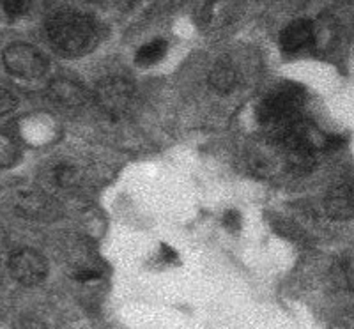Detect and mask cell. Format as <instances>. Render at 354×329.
Instances as JSON below:
<instances>
[{
	"mask_svg": "<svg viewBox=\"0 0 354 329\" xmlns=\"http://www.w3.org/2000/svg\"><path fill=\"white\" fill-rule=\"evenodd\" d=\"M48 37L59 52L82 55L94 46L96 27L94 21L78 11L64 9L48 20Z\"/></svg>",
	"mask_w": 354,
	"mask_h": 329,
	"instance_id": "cell-1",
	"label": "cell"
},
{
	"mask_svg": "<svg viewBox=\"0 0 354 329\" xmlns=\"http://www.w3.org/2000/svg\"><path fill=\"white\" fill-rule=\"evenodd\" d=\"M4 66L12 77L21 80H36L46 71V57L30 44L18 43L4 52Z\"/></svg>",
	"mask_w": 354,
	"mask_h": 329,
	"instance_id": "cell-2",
	"label": "cell"
},
{
	"mask_svg": "<svg viewBox=\"0 0 354 329\" xmlns=\"http://www.w3.org/2000/svg\"><path fill=\"white\" fill-rule=\"evenodd\" d=\"M133 88L122 78H106L96 87V103L106 115L119 119L129 112L133 104Z\"/></svg>",
	"mask_w": 354,
	"mask_h": 329,
	"instance_id": "cell-3",
	"label": "cell"
},
{
	"mask_svg": "<svg viewBox=\"0 0 354 329\" xmlns=\"http://www.w3.org/2000/svg\"><path fill=\"white\" fill-rule=\"evenodd\" d=\"M9 271L21 285H37L46 276V261L34 250H18L9 257Z\"/></svg>",
	"mask_w": 354,
	"mask_h": 329,
	"instance_id": "cell-4",
	"label": "cell"
},
{
	"mask_svg": "<svg viewBox=\"0 0 354 329\" xmlns=\"http://www.w3.org/2000/svg\"><path fill=\"white\" fill-rule=\"evenodd\" d=\"M315 41V27L310 20H296L280 34V46L286 53H299L310 48Z\"/></svg>",
	"mask_w": 354,
	"mask_h": 329,
	"instance_id": "cell-5",
	"label": "cell"
},
{
	"mask_svg": "<svg viewBox=\"0 0 354 329\" xmlns=\"http://www.w3.org/2000/svg\"><path fill=\"white\" fill-rule=\"evenodd\" d=\"M326 213L331 220L344 221L354 216V193L347 186H335L324 202Z\"/></svg>",
	"mask_w": 354,
	"mask_h": 329,
	"instance_id": "cell-6",
	"label": "cell"
},
{
	"mask_svg": "<svg viewBox=\"0 0 354 329\" xmlns=\"http://www.w3.org/2000/svg\"><path fill=\"white\" fill-rule=\"evenodd\" d=\"M50 94L57 103L64 104V106H77L84 101V91L80 85L69 80L55 82L50 88Z\"/></svg>",
	"mask_w": 354,
	"mask_h": 329,
	"instance_id": "cell-7",
	"label": "cell"
},
{
	"mask_svg": "<svg viewBox=\"0 0 354 329\" xmlns=\"http://www.w3.org/2000/svg\"><path fill=\"white\" fill-rule=\"evenodd\" d=\"M209 82L216 93L227 94L230 93V91H234V87L238 84V75H236L232 66L225 64V62H220V64L211 71Z\"/></svg>",
	"mask_w": 354,
	"mask_h": 329,
	"instance_id": "cell-8",
	"label": "cell"
},
{
	"mask_svg": "<svg viewBox=\"0 0 354 329\" xmlns=\"http://www.w3.org/2000/svg\"><path fill=\"white\" fill-rule=\"evenodd\" d=\"M167 53V41L165 39H154L151 43L144 44L137 52V62L142 66H153L158 61H161Z\"/></svg>",
	"mask_w": 354,
	"mask_h": 329,
	"instance_id": "cell-9",
	"label": "cell"
},
{
	"mask_svg": "<svg viewBox=\"0 0 354 329\" xmlns=\"http://www.w3.org/2000/svg\"><path fill=\"white\" fill-rule=\"evenodd\" d=\"M28 2L30 0H2V6H4L6 12H8V17L18 18L27 12Z\"/></svg>",
	"mask_w": 354,
	"mask_h": 329,
	"instance_id": "cell-10",
	"label": "cell"
},
{
	"mask_svg": "<svg viewBox=\"0 0 354 329\" xmlns=\"http://www.w3.org/2000/svg\"><path fill=\"white\" fill-rule=\"evenodd\" d=\"M15 109H17V97H15V94L6 91V88H0V115H8Z\"/></svg>",
	"mask_w": 354,
	"mask_h": 329,
	"instance_id": "cell-11",
	"label": "cell"
},
{
	"mask_svg": "<svg viewBox=\"0 0 354 329\" xmlns=\"http://www.w3.org/2000/svg\"><path fill=\"white\" fill-rule=\"evenodd\" d=\"M75 177H77V173H75V170H73L71 167H68V164H62V167H59V169L55 170V179L61 186L73 185V182H75Z\"/></svg>",
	"mask_w": 354,
	"mask_h": 329,
	"instance_id": "cell-12",
	"label": "cell"
},
{
	"mask_svg": "<svg viewBox=\"0 0 354 329\" xmlns=\"http://www.w3.org/2000/svg\"><path fill=\"white\" fill-rule=\"evenodd\" d=\"M342 271L347 287H349L351 290H354V258H351V261H347L346 264H344Z\"/></svg>",
	"mask_w": 354,
	"mask_h": 329,
	"instance_id": "cell-13",
	"label": "cell"
},
{
	"mask_svg": "<svg viewBox=\"0 0 354 329\" xmlns=\"http://www.w3.org/2000/svg\"><path fill=\"white\" fill-rule=\"evenodd\" d=\"M223 223H225V227H229V229H238V227L241 225V216H239L236 211H229V213L223 216Z\"/></svg>",
	"mask_w": 354,
	"mask_h": 329,
	"instance_id": "cell-14",
	"label": "cell"
},
{
	"mask_svg": "<svg viewBox=\"0 0 354 329\" xmlns=\"http://www.w3.org/2000/svg\"><path fill=\"white\" fill-rule=\"evenodd\" d=\"M100 276L101 273H97L94 269H82V271H78V273L75 274V278H77L78 281H94Z\"/></svg>",
	"mask_w": 354,
	"mask_h": 329,
	"instance_id": "cell-15",
	"label": "cell"
}]
</instances>
